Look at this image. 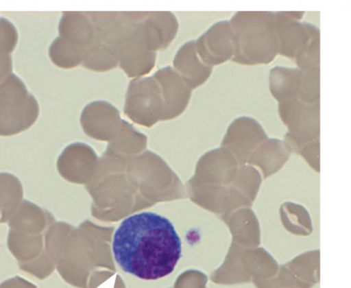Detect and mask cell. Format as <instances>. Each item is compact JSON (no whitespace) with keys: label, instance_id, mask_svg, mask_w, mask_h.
Masks as SVG:
<instances>
[{"label":"cell","instance_id":"ffe728a7","mask_svg":"<svg viewBox=\"0 0 351 288\" xmlns=\"http://www.w3.org/2000/svg\"><path fill=\"white\" fill-rule=\"evenodd\" d=\"M295 60L302 70L319 69V38L313 40Z\"/></svg>","mask_w":351,"mask_h":288},{"label":"cell","instance_id":"277c9868","mask_svg":"<svg viewBox=\"0 0 351 288\" xmlns=\"http://www.w3.org/2000/svg\"><path fill=\"white\" fill-rule=\"evenodd\" d=\"M39 106L24 82L12 73L0 82V136L29 129L37 120Z\"/></svg>","mask_w":351,"mask_h":288},{"label":"cell","instance_id":"8fae6325","mask_svg":"<svg viewBox=\"0 0 351 288\" xmlns=\"http://www.w3.org/2000/svg\"><path fill=\"white\" fill-rule=\"evenodd\" d=\"M162 104L160 86L153 76L133 78L125 93V108L131 112H151Z\"/></svg>","mask_w":351,"mask_h":288},{"label":"cell","instance_id":"6da1fadb","mask_svg":"<svg viewBox=\"0 0 351 288\" xmlns=\"http://www.w3.org/2000/svg\"><path fill=\"white\" fill-rule=\"evenodd\" d=\"M115 261L127 273L144 280L170 274L182 256V243L172 223L152 212L125 219L112 241Z\"/></svg>","mask_w":351,"mask_h":288},{"label":"cell","instance_id":"5b68a950","mask_svg":"<svg viewBox=\"0 0 351 288\" xmlns=\"http://www.w3.org/2000/svg\"><path fill=\"white\" fill-rule=\"evenodd\" d=\"M298 13H274L278 53L294 60L313 40L319 38L318 28L308 23L301 22L303 14Z\"/></svg>","mask_w":351,"mask_h":288},{"label":"cell","instance_id":"9c48e42d","mask_svg":"<svg viewBox=\"0 0 351 288\" xmlns=\"http://www.w3.org/2000/svg\"><path fill=\"white\" fill-rule=\"evenodd\" d=\"M178 27V19L171 12H143L140 23L141 39L149 50L156 53L168 47Z\"/></svg>","mask_w":351,"mask_h":288},{"label":"cell","instance_id":"ba28073f","mask_svg":"<svg viewBox=\"0 0 351 288\" xmlns=\"http://www.w3.org/2000/svg\"><path fill=\"white\" fill-rule=\"evenodd\" d=\"M267 139L264 130L255 119L240 117L228 126L222 141V147L233 156L244 159Z\"/></svg>","mask_w":351,"mask_h":288},{"label":"cell","instance_id":"5bb4252c","mask_svg":"<svg viewBox=\"0 0 351 288\" xmlns=\"http://www.w3.org/2000/svg\"><path fill=\"white\" fill-rule=\"evenodd\" d=\"M302 75L303 70L299 68L276 67L270 70L269 90L278 103L298 99Z\"/></svg>","mask_w":351,"mask_h":288},{"label":"cell","instance_id":"3957f363","mask_svg":"<svg viewBox=\"0 0 351 288\" xmlns=\"http://www.w3.org/2000/svg\"><path fill=\"white\" fill-rule=\"evenodd\" d=\"M235 42L233 62L247 64L271 62L278 53L275 15L271 12H238L229 21Z\"/></svg>","mask_w":351,"mask_h":288},{"label":"cell","instance_id":"8992f818","mask_svg":"<svg viewBox=\"0 0 351 288\" xmlns=\"http://www.w3.org/2000/svg\"><path fill=\"white\" fill-rule=\"evenodd\" d=\"M279 114L288 126V142L291 145L304 143L319 134V102L306 103L294 98L279 102Z\"/></svg>","mask_w":351,"mask_h":288},{"label":"cell","instance_id":"30bf717a","mask_svg":"<svg viewBox=\"0 0 351 288\" xmlns=\"http://www.w3.org/2000/svg\"><path fill=\"white\" fill-rule=\"evenodd\" d=\"M173 65V69L191 90L206 82L213 72V67L205 64L198 56L194 40L180 47L174 56Z\"/></svg>","mask_w":351,"mask_h":288},{"label":"cell","instance_id":"52a82bcc","mask_svg":"<svg viewBox=\"0 0 351 288\" xmlns=\"http://www.w3.org/2000/svg\"><path fill=\"white\" fill-rule=\"evenodd\" d=\"M195 41L200 59L212 67L232 60L235 53L234 38L228 20L213 24Z\"/></svg>","mask_w":351,"mask_h":288},{"label":"cell","instance_id":"e0dca14e","mask_svg":"<svg viewBox=\"0 0 351 288\" xmlns=\"http://www.w3.org/2000/svg\"><path fill=\"white\" fill-rule=\"evenodd\" d=\"M82 65L93 71L105 72L117 67L118 60L112 50L95 38L84 51Z\"/></svg>","mask_w":351,"mask_h":288},{"label":"cell","instance_id":"7c38bea8","mask_svg":"<svg viewBox=\"0 0 351 288\" xmlns=\"http://www.w3.org/2000/svg\"><path fill=\"white\" fill-rule=\"evenodd\" d=\"M59 37L72 46L85 50L94 41L93 25L86 12H64L58 25Z\"/></svg>","mask_w":351,"mask_h":288},{"label":"cell","instance_id":"7a4b0ae2","mask_svg":"<svg viewBox=\"0 0 351 288\" xmlns=\"http://www.w3.org/2000/svg\"><path fill=\"white\" fill-rule=\"evenodd\" d=\"M53 221L48 211L26 200L8 221L10 252L21 270L40 280L53 270V261L46 250V234Z\"/></svg>","mask_w":351,"mask_h":288},{"label":"cell","instance_id":"2e32d148","mask_svg":"<svg viewBox=\"0 0 351 288\" xmlns=\"http://www.w3.org/2000/svg\"><path fill=\"white\" fill-rule=\"evenodd\" d=\"M23 187L17 177L0 173V223L10 221L23 201Z\"/></svg>","mask_w":351,"mask_h":288},{"label":"cell","instance_id":"4fadbf2b","mask_svg":"<svg viewBox=\"0 0 351 288\" xmlns=\"http://www.w3.org/2000/svg\"><path fill=\"white\" fill-rule=\"evenodd\" d=\"M152 76L160 86L162 103L167 108L177 111L186 106L192 90L173 67L167 66L160 68Z\"/></svg>","mask_w":351,"mask_h":288},{"label":"cell","instance_id":"d6986e66","mask_svg":"<svg viewBox=\"0 0 351 288\" xmlns=\"http://www.w3.org/2000/svg\"><path fill=\"white\" fill-rule=\"evenodd\" d=\"M84 51L58 36L49 46V56L52 62L57 67L62 69H72L82 64Z\"/></svg>","mask_w":351,"mask_h":288},{"label":"cell","instance_id":"44dd1931","mask_svg":"<svg viewBox=\"0 0 351 288\" xmlns=\"http://www.w3.org/2000/svg\"><path fill=\"white\" fill-rule=\"evenodd\" d=\"M0 288H37V287L17 276L3 282L0 284Z\"/></svg>","mask_w":351,"mask_h":288},{"label":"cell","instance_id":"9a60e30c","mask_svg":"<svg viewBox=\"0 0 351 288\" xmlns=\"http://www.w3.org/2000/svg\"><path fill=\"white\" fill-rule=\"evenodd\" d=\"M118 65L128 77H144L154 67L156 53L149 50L143 43L125 49L117 55Z\"/></svg>","mask_w":351,"mask_h":288},{"label":"cell","instance_id":"ac0fdd59","mask_svg":"<svg viewBox=\"0 0 351 288\" xmlns=\"http://www.w3.org/2000/svg\"><path fill=\"white\" fill-rule=\"evenodd\" d=\"M18 41V33L14 24L8 19L0 18V82L12 73L11 53Z\"/></svg>","mask_w":351,"mask_h":288}]
</instances>
